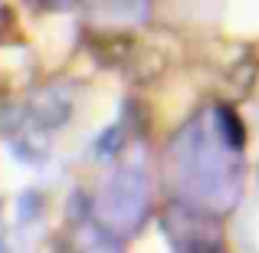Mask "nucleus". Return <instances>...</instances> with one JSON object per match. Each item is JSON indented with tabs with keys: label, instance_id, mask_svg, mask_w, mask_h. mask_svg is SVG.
<instances>
[{
	"label": "nucleus",
	"instance_id": "obj_8",
	"mask_svg": "<svg viewBox=\"0 0 259 253\" xmlns=\"http://www.w3.org/2000/svg\"><path fill=\"white\" fill-rule=\"evenodd\" d=\"M39 207H43V201H39V194H36V191H30V194H26L23 201H20V214H23V221H36Z\"/></svg>",
	"mask_w": 259,
	"mask_h": 253
},
{
	"label": "nucleus",
	"instance_id": "obj_7",
	"mask_svg": "<svg viewBox=\"0 0 259 253\" xmlns=\"http://www.w3.org/2000/svg\"><path fill=\"white\" fill-rule=\"evenodd\" d=\"M85 210H89V197L82 194V191H76V194L69 197V210H66V217H69L72 224L85 221Z\"/></svg>",
	"mask_w": 259,
	"mask_h": 253
},
{
	"label": "nucleus",
	"instance_id": "obj_3",
	"mask_svg": "<svg viewBox=\"0 0 259 253\" xmlns=\"http://www.w3.org/2000/svg\"><path fill=\"white\" fill-rule=\"evenodd\" d=\"M125 73H128L132 83H151V79H158L161 73H164V53H158V50H138V53H132Z\"/></svg>",
	"mask_w": 259,
	"mask_h": 253
},
{
	"label": "nucleus",
	"instance_id": "obj_5",
	"mask_svg": "<svg viewBox=\"0 0 259 253\" xmlns=\"http://www.w3.org/2000/svg\"><path fill=\"white\" fill-rule=\"evenodd\" d=\"M256 73H259V63H253V59L243 63V69H240V66L233 69L230 86H233V92L240 95V99H243V95H249V89H253V83H256Z\"/></svg>",
	"mask_w": 259,
	"mask_h": 253
},
{
	"label": "nucleus",
	"instance_id": "obj_6",
	"mask_svg": "<svg viewBox=\"0 0 259 253\" xmlns=\"http://www.w3.org/2000/svg\"><path fill=\"white\" fill-rule=\"evenodd\" d=\"M99 155H115L121 148V125H112L108 132H102V138H99Z\"/></svg>",
	"mask_w": 259,
	"mask_h": 253
},
{
	"label": "nucleus",
	"instance_id": "obj_1",
	"mask_svg": "<svg viewBox=\"0 0 259 253\" xmlns=\"http://www.w3.org/2000/svg\"><path fill=\"white\" fill-rule=\"evenodd\" d=\"M85 46L102 66L128 63L135 53V37L128 33H102V30H85Z\"/></svg>",
	"mask_w": 259,
	"mask_h": 253
},
{
	"label": "nucleus",
	"instance_id": "obj_2",
	"mask_svg": "<svg viewBox=\"0 0 259 253\" xmlns=\"http://www.w3.org/2000/svg\"><path fill=\"white\" fill-rule=\"evenodd\" d=\"M30 119L43 128H56L69 119V102H66L63 95H56V89H46V92H39L36 99H33Z\"/></svg>",
	"mask_w": 259,
	"mask_h": 253
},
{
	"label": "nucleus",
	"instance_id": "obj_9",
	"mask_svg": "<svg viewBox=\"0 0 259 253\" xmlns=\"http://www.w3.org/2000/svg\"><path fill=\"white\" fill-rule=\"evenodd\" d=\"M0 253H7V247H4V243H0Z\"/></svg>",
	"mask_w": 259,
	"mask_h": 253
},
{
	"label": "nucleus",
	"instance_id": "obj_4",
	"mask_svg": "<svg viewBox=\"0 0 259 253\" xmlns=\"http://www.w3.org/2000/svg\"><path fill=\"white\" fill-rule=\"evenodd\" d=\"M213 122H217V132H220V138L227 141L230 152H240V148L246 145V125L240 122V115H236L230 105L213 109Z\"/></svg>",
	"mask_w": 259,
	"mask_h": 253
}]
</instances>
